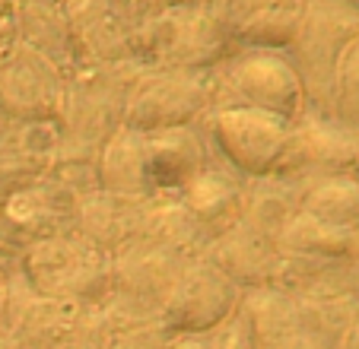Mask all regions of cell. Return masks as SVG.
Wrapping results in <instances>:
<instances>
[{"label":"cell","mask_w":359,"mask_h":349,"mask_svg":"<svg viewBox=\"0 0 359 349\" xmlns=\"http://www.w3.org/2000/svg\"><path fill=\"white\" fill-rule=\"evenodd\" d=\"M236 35L210 7L163 10L149 16L134 45V64L143 70H188L210 74L238 54Z\"/></svg>","instance_id":"3"},{"label":"cell","mask_w":359,"mask_h":349,"mask_svg":"<svg viewBox=\"0 0 359 349\" xmlns=\"http://www.w3.org/2000/svg\"><path fill=\"white\" fill-rule=\"evenodd\" d=\"M238 302H242V289L226 280L207 257H197L188 264L178 286L172 289L159 324L172 336L207 334L217 324H223L238 308Z\"/></svg>","instance_id":"11"},{"label":"cell","mask_w":359,"mask_h":349,"mask_svg":"<svg viewBox=\"0 0 359 349\" xmlns=\"http://www.w3.org/2000/svg\"><path fill=\"white\" fill-rule=\"evenodd\" d=\"M188 7H210V0H153V10H188Z\"/></svg>","instance_id":"28"},{"label":"cell","mask_w":359,"mask_h":349,"mask_svg":"<svg viewBox=\"0 0 359 349\" xmlns=\"http://www.w3.org/2000/svg\"><path fill=\"white\" fill-rule=\"evenodd\" d=\"M143 74L140 64H86L67 76L61 108V159L57 165H93L102 146L124 128L130 89Z\"/></svg>","instance_id":"2"},{"label":"cell","mask_w":359,"mask_h":349,"mask_svg":"<svg viewBox=\"0 0 359 349\" xmlns=\"http://www.w3.org/2000/svg\"><path fill=\"white\" fill-rule=\"evenodd\" d=\"M188 264L191 261L169 254V251L143 242V238H137L124 251H118L111 257V267H115L111 296L102 305L111 327L128 330L143 327V324H159L172 289L178 286Z\"/></svg>","instance_id":"5"},{"label":"cell","mask_w":359,"mask_h":349,"mask_svg":"<svg viewBox=\"0 0 359 349\" xmlns=\"http://www.w3.org/2000/svg\"><path fill=\"white\" fill-rule=\"evenodd\" d=\"M280 251L286 257H305V261H327V257H344L359 248V232L350 228H334L312 216L299 213L277 238Z\"/></svg>","instance_id":"23"},{"label":"cell","mask_w":359,"mask_h":349,"mask_svg":"<svg viewBox=\"0 0 359 349\" xmlns=\"http://www.w3.org/2000/svg\"><path fill=\"white\" fill-rule=\"evenodd\" d=\"M197 128L226 165H232L245 178H261L277 168L292 121L261 108L219 105L203 114Z\"/></svg>","instance_id":"8"},{"label":"cell","mask_w":359,"mask_h":349,"mask_svg":"<svg viewBox=\"0 0 359 349\" xmlns=\"http://www.w3.org/2000/svg\"><path fill=\"white\" fill-rule=\"evenodd\" d=\"M353 165H356V143L344 130V124L325 114L305 111L292 121L290 140L273 172L292 178L309 191L315 182L346 174Z\"/></svg>","instance_id":"10"},{"label":"cell","mask_w":359,"mask_h":349,"mask_svg":"<svg viewBox=\"0 0 359 349\" xmlns=\"http://www.w3.org/2000/svg\"><path fill=\"white\" fill-rule=\"evenodd\" d=\"M169 349H207V346H203V340L197 334H191V336H172Z\"/></svg>","instance_id":"29"},{"label":"cell","mask_w":359,"mask_h":349,"mask_svg":"<svg viewBox=\"0 0 359 349\" xmlns=\"http://www.w3.org/2000/svg\"><path fill=\"white\" fill-rule=\"evenodd\" d=\"M147 200H140V197L109 194V191L95 188L80 200L70 228H74L80 238H86L93 248H99V251L115 257L118 251H124L130 242L140 238Z\"/></svg>","instance_id":"17"},{"label":"cell","mask_w":359,"mask_h":349,"mask_svg":"<svg viewBox=\"0 0 359 349\" xmlns=\"http://www.w3.org/2000/svg\"><path fill=\"white\" fill-rule=\"evenodd\" d=\"M219 105L261 108L296 121L305 114V86L286 51L242 48L213 70V108Z\"/></svg>","instance_id":"7"},{"label":"cell","mask_w":359,"mask_h":349,"mask_svg":"<svg viewBox=\"0 0 359 349\" xmlns=\"http://www.w3.org/2000/svg\"><path fill=\"white\" fill-rule=\"evenodd\" d=\"M16 29L20 45L41 54L64 76H74L83 67L70 20L64 13V0H16Z\"/></svg>","instance_id":"18"},{"label":"cell","mask_w":359,"mask_h":349,"mask_svg":"<svg viewBox=\"0 0 359 349\" xmlns=\"http://www.w3.org/2000/svg\"><path fill=\"white\" fill-rule=\"evenodd\" d=\"M353 35L356 20L350 7H340L334 0H305L296 41L286 51L302 76L305 111L334 118V80Z\"/></svg>","instance_id":"6"},{"label":"cell","mask_w":359,"mask_h":349,"mask_svg":"<svg viewBox=\"0 0 359 349\" xmlns=\"http://www.w3.org/2000/svg\"><path fill=\"white\" fill-rule=\"evenodd\" d=\"M140 137H143V174H147L149 197H175L217 156L197 124L153 130V134H140Z\"/></svg>","instance_id":"13"},{"label":"cell","mask_w":359,"mask_h":349,"mask_svg":"<svg viewBox=\"0 0 359 349\" xmlns=\"http://www.w3.org/2000/svg\"><path fill=\"white\" fill-rule=\"evenodd\" d=\"M61 159V124L16 121L0 108V172H48Z\"/></svg>","instance_id":"19"},{"label":"cell","mask_w":359,"mask_h":349,"mask_svg":"<svg viewBox=\"0 0 359 349\" xmlns=\"http://www.w3.org/2000/svg\"><path fill=\"white\" fill-rule=\"evenodd\" d=\"M302 213L334 228L359 232V184L350 172L315 182L305 191Z\"/></svg>","instance_id":"24"},{"label":"cell","mask_w":359,"mask_h":349,"mask_svg":"<svg viewBox=\"0 0 359 349\" xmlns=\"http://www.w3.org/2000/svg\"><path fill=\"white\" fill-rule=\"evenodd\" d=\"M172 334L163 324H143V327L115 330L109 349H169Z\"/></svg>","instance_id":"26"},{"label":"cell","mask_w":359,"mask_h":349,"mask_svg":"<svg viewBox=\"0 0 359 349\" xmlns=\"http://www.w3.org/2000/svg\"><path fill=\"white\" fill-rule=\"evenodd\" d=\"M207 261L232 280L242 292L248 289H267L277 286L280 276H283V264L286 254L280 251V245L273 238L255 232L245 222H236L229 232L217 235L207 245Z\"/></svg>","instance_id":"15"},{"label":"cell","mask_w":359,"mask_h":349,"mask_svg":"<svg viewBox=\"0 0 359 349\" xmlns=\"http://www.w3.org/2000/svg\"><path fill=\"white\" fill-rule=\"evenodd\" d=\"M99 191L147 200V174H143V137L130 128H118L95 159Z\"/></svg>","instance_id":"22"},{"label":"cell","mask_w":359,"mask_h":349,"mask_svg":"<svg viewBox=\"0 0 359 349\" xmlns=\"http://www.w3.org/2000/svg\"><path fill=\"white\" fill-rule=\"evenodd\" d=\"M95 188L93 165L0 172V261H22L39 242L70 228L80 200Z\"/></svg>","instance_id":"1"},{"label":"cell","mask_w":359,"mask_h":349,"mask_svg":"<svg viewBox=\"0 0 359 349\" xmlns=\"http://www.w3.org/2000/svg\"><path fill=\"white\" fill-rule=\"evenodd\" d=\"M210 10L236 35L238 48L290 51L305 0H210Z\"/></svg>","instance_id":"14"},{"label":"cell","mask_w":359,"mask_h":349,"mask_svg":"<svg viewBox=\"0 0 359 349\" xmlns=\"http://www.w3.org/2000/svg\"><path fill=\"white\" fill-rule=\"evenodd\" d=\"M197 336L203 340V346L207 349H258L255 346V330H251V321L245 317V311H242V302H238V308L232 311L223 324H217L213 330L197 334Z\"/></svg>","instance_id":"25"},{"label":"cell","mask_w":359,"mask_h":349,"mask_svg":"<svg viewBox=\"0 0 359 349\" xmlns=\"http://www.w3.org/2000/svg\"><path fill=\"white\" fill-rule=\"evenodd\" d=\"M213 108V70H143L124 108V128L137 134L191 128Z\"/></svg>","instance_id":"9"},{"label":"cell","mask_w":359,"mask_h":349,"mask_svg":"<svg viewBox=\"0 0 359 349\" xmlns=\"http://www.w3.org/2000/svg\"><path fill=\"white\" fill-rule=\"evenodd\" d=\"M305 188L292 178L271 172L261 178L245 182V203H242V222L255 232L277 242L280 232L302 213Z\"/></svg>","instance_id":"20"},{"label":"cell","mask_w":359,"mask_h":349,"mask_svg":"<svg viewBox=\"0 0 359 349\" xmlns=\"http://www.w3.org/2000/svg\"><path fill=\"white\" fill-rule=\"evenodd\" d=\"M4 270H7V261H0V289H4Z\"/></svg>","instance_id":"31"},{"label":"cell","mask_w":359,"mask_h":349,"mask_svg":"<svg viewBox=\"0 0 359 349\" xmlns=\"http://www.w3.org/2000/svg\"><path fill=\"white\" fill-rule=\"evenodd\" d=\"M20 41V29H16V0H0V61L13 51Z\"/></svg>","instance_id":"27"},{"label":"cell","mask_w":359,"mask_h":349,"mask_svg":"<svg viewBox=\"0 0 359 349\" xmlns=\"http://www.w3.org/2000/svg\"><path fill=\"white\" fill-rule=\"evenodd\" d=\"M35 292L74 305H105L111 296V254L93 248L74 228L39 242L16 261Z\"/></svg>","instance_id":"4"},{"label":"cell","mask_w":359,"mask_h":349,"mask_svg":"<svg viewBox=\"0 0 359 349\" xmlns=\"http://www.w3.org/2000/svg\"><path fill=\"white\" fill-rule=\"evenodd\" d=\"M0 349H16V343H13V336L4 330V324H0Z\"/></svg>","instance_id":"30"},{"label":"cell","mask_w":359,"mask_h":349,"mask_svg":"<svg viewBox=\"0 0 359 349\" xmlns=\"http://www.w3.org/2000/svg\"><path fill=\"white\" fill-rule=\"evenodd\" d=\"M140 238L156 248L178 254L184 261H197L207 254V232L197 226V219L184 210L178 197H149L147 213H143V228Z\"/></svg>","instance_id":"21"},{"label":"cell","mask_w":359,"mask_h":349,"mask_svg":"<svg viewBox=\"0 0 359 349\" xmlns=\"http://www.w3.org/2000/svg\"><path fill=\"white\" fill-rule=\"evenodd\" d=\"M67 76L16 41L0 61V108L16 121H61Z\"/></svg>","instance_id":"12"},{"label":"cell","mask_w":359,"mask_h":349,"mask_svg":"<svg viewBox=\"0 0 359 349\" xmlns=\"http://www.w3.org/2000/svg\"><path fill=\"white\" fill-rule=\"evenodd\" d=\"M245 182H248L245 174H238L219 156H213L207 168H201L175 197L184 203V210L194 216L197 226L213 242L217 235L229 232L236 222H242Z\"/></svg>","instance_id":"16"}]
</instances>
